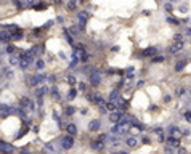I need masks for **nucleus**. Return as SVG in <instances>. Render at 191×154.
<instances>
[{"instance_id": "1", "label": "nucleus", "mask_w": 191, "mask_h": 154, "mask_svg": "<svg viewBox=\"0 0 191 154\" xmlns=\"http://www.w3.org/2000/svg\"><path fill=\"white\" fill-rule=\"evenodd\" d=\"M19 108L22 111H26V112H34V111H36V104H34V101L29 98V96H21Z\"/></svg>"}, {"instance_id": "2", "label": "nucleus", "mask_w": 191, "mask_h": 154, "mask_svg": "<svg viewBox=\"0 0 191 154\" xmlns=\"http://www.w3.org/2000/svg\"><path fill=\"white\" fill-rule=\"evenodd\" d=\"M27 84H29V87H37L39 84H43L47 80V76L45 74H36V76H27L26 77Z\"/></svg>"}, {"instance_id": "3", "label": "nucleus", "mask_w": 191, "mask_h": 154, "mask_svg": "<svg viewBox=\"0 0 191 154\" xmlns=\"http://www.w3.org/2000/svg\"><path fill=\"white\" fill-rule=\"evenodd\" d=\"M88 82L92 87H98L101 84V72L98 69H92L88 72Z\"/></svg>"}, {"instance_id": "4", "label": "nucleus", "mask_w": 191, "mask_h": 154, "mask_svg": "<svg viewBox=\"0 0 191 154\" xmlns=\"http://www.w3.org/2000/svg\"><path fill=\"white\" fill-rule=\"evenodd\" d=\"M88 18H90V11H87V10H82V11H79V13H77V19H79L77 26H79V29H80V31H84V27H85Z\"/></svg>"}, {"instance_id": "5", "label": "nucleus", "mask_w": 191, "mask_h": 154, "mask_svg": "<svg viewBox=\"0 0 191 154\" xmlns=\"http://www.w3.org/2000/svg\"><path fill=\"white\" fill-rule=\"evenodd\" d=\"M61 146H63V149H71L72 146H74V136L72 135H66L61 138Z\"/></svg>"}, {"instance_id": "6", "label": "nucleus", "mask_w": 191, "mask_h": 154, "mask_svg": "<svg viewBox=\"0 0 191 154\" xmlns=\"http://www.w3.org/2000/svg\"><path fill=\"white\" fill-rule=\"evenodd\" d=\"M183 48H185V42H173L170 47H169V53L170 55H178Z\"/></svg>"}, {"instance_id": "7", "label": "nucleus", "mask_w": 191, "mask_h": 154, "mask_svg": "<svg viewBox=\"0 0 191 154\" xmlns=\"http://www.w3.org/2000/svg\"><path fill=\"white\" fill-rule=\"evenodd\" d=\"M157 53H159V50H157L156 47H148L143 53H138V56H140V58H148V56L154 58V56H157Z\"/></svg>"}, {"instance_id": "8", "label": "nucleus", "mask_w": 191, "mask_h": 154, "mask_svg": "<svg viewBox=\"0 0 191 154\" xmlns=\"http://www.w3.org/2000/svg\"><path fill=\"white\" fill-rule=\"evenodd\" d=\"M63 36H64L66 42L69 43L71 47H76V45H77V43H76V40H74L76 37H74V36H72V34L69 32V29H67V27H63Z\"/></svg>"}, {"instance_id": "9", "label": "nucleus", "mask_w": 191, "mask_h": 154, "mask_svg": "<svg viewBox=\"0 0 191 154\" xmlns=\"http://www.w3.org/2000/svg\"><path fill=\"white\" fill-rule=\"evenodd\" d=\"M13 42V36H11L10 32H7L5 29H2V43L3 45H10Z\"/></svg>"}, {"instance_id": "10", "label": "nucleus", "mask_w": 191, "mask_h": 154, "mask_svg": "<svg viewBox=\"0 0 191 154\" xmlns=\"http://www.w3.org/2000/svg\"><path fill=\"white\" fill-rule=\"evenodd\" d=\"M11 36H13V40H15V42L22 40V39H24V31H22L21 27L18 26V29H16L15 32H11Z\"/></svg>"}, {"instance_id": "11", "label": "nucleus", "mask_w": 191, "mask_h": 154, "mask_svg": "<svg viewBox=\"0 0 191 154\" xmlns=\"http://www.w3.org/2000/svg\"><path fill=\"white\" fill-rule=\"evenodd\" d=\"M45 93H48V87H37L36 90H34V95L37 96V98H42V96L45 95Z\"/></svg>"}, {"instance_id": "12", "label": "nucleus", "mask_w": 191, "mask_h": 154, "mask_svg": "<svg viewBox=\"0 0 191 154\" xmlns=\"http://www.w3.org/2000/svg\"><path fill=\"white\" fill-rule=\"evenodd\" d=\"M19 63H21L19 55H11L10 58H8V64H10V66H18V67H19Z\"/></svg>"}, {"instance_id": "13", "label": "nucleus", "mask_w": 191, "mask_h": 154, "mask_svg": "<svg viewBox=\"0 0 191 154\" xmlns=\"http://www.w3.org/2000/svg\"><path fill=\"white\" fill-rule=\"evenodd\" d=\"M100 127H101V124H100V121H97V119L88 124V130H90V132H98Z\"/></svg>"}, {"instance_id": "14", "label": "nucleus", "mask_w": 191, "mask_h": 154, "mask_svg": "<svg viewBox=\"0 0 191 154\" xmlns=\"http://www.w3.org/2000/svg\"><path fill=\"white\" fill-rule=\"evenodd\" d=\"M185 66H186V60H180V61H177L175 64H173V69H175L177 72H180V71L185 69Z\"/></svg>"}, {"instance_id": "15", "label": "nucleus", "mask_w": 191, "mask_h": 154, "mask_svg": "<svg viewBox=\"0 0 191 154\" xmlns=\"http://www.w3.org/2000/svg\"><path fill=\"white\" fill-rule=\"evenodd\" d=\"M77 3H79V0H67V3H66L67 11H74L77 8Z\"/></svg>"}, {"instance_id": "16", "label": "nucleus", "mask_w": 191, "mask_h": 154, "mask_svg": "<svg viewBox=\"0 0 191 154\" xmlns=\"http://www.w3.org/2000/svg\"><path fill=\"white\" fill-rule=\"evenodd\" d=\"M66 82L71 85V87H74V85L77 84V77L74 76V74H67L66 76Z\"/></svg>"}, {"instance_id": "17", "label": "nucleus", "mask_w": 191, "mask_h": 154, "mask_svg": "<svg viewBox=\"0 0 191 154\" xmlns=\"http://www.w3.org/2000/svg\"><path fill=\"white\" fill-rule=\"evenodd\" d=\"M13 5L18 10H22V8L27 7V2H26V0H13Z\"/></svg>"}, {"instance_id": "18", "label": "nucleus", "mask_w": 191, "mask_h": 154, "mask_svg": "<svg viewBox=\"0 0 191 154\" xmlns=\"http://www.w3.org/2000/svg\"><path fill=\"white\" fill-rule=\"evenodd\" d=\"M2 151H3L5 154H10V152H13V146L7 145V141H2Z\"/></svg>"}, {"instance_id": "19", "label": "nucleus", "mask_w": 191, "mask_h": 154, "mask_svg": "<svg viewBox=\"0 0 191 154\" xmlns=\"http://www.w3.org/2000/svg\"><path fill=\"white\" fill-rule=\"evenodd\" d=\"M34 67H36L37 71H43V67H45V61H43L42 58L36 60V64H34Z\"/></svg>"}, {"instance_id": "20", "label": "nucleus", "mask_w": 191, "mask_h": 154, "mask_svg": "<svg viewBox=\"0 0 191 154\" xmlns=\"http://www.w3.org/2000/svg\"><path fill=\"white\" fill-rule=\"evenodd\" d=\"M76 96H77V88L76 87H71L69 88V93H67V100L71 101V100H74Z\"/></svg>"}, {"instance_id": "21", "label": "nucleus", "mask_w": 191, "mask_h": 154, "mask_svg": "<svg viewBox=\"0 0 191 154\" xmlns=\"http://www.w3.org/2000/svg\"><path fill=\"white\" fill-rule=\"evenodd\" d=\"M67 133L72 135V136L77 133V127H76V124H69V125H67Z\"/></svg>"}, {"instance_id": "22", "label": "nucleus", "mask_w": 191, "mask_h": 154, "mask_svg": "<svg viewBox=\"0 0 191 154\" xmlns=\"http://www.w3.org/2000/svg\"><path fill=\"white\" fill-rule=\"evenodd\" d=\"M167 22H170V24H173V26H182V21L177 19V18H173V16H169Z\"/></svg>"}, {"instance_id": "23", "label": "nucleus", "mask_w": 191, "mask_h": 154, "mask_svg": "<svg viewBox=\"0 0 191 154\" xmlns=\"http://www.w3.org/2000/svg\"><path fill=\"white\" fill-rule=\"evenodd\" d=\"M164 61H165V56H162V55H157L154 58H151V63H164Z\"/></svg>"}, {"instance_id": "24", "label": "nucleus", "mask_w": 191, "mask_h": 154, "mask_svg": "<svg viewBox=\"0 0 191 154\" xmlns=\"http://www.w3.org/2000/svg\"><path fill=\"white\" fill-rule=\"evenodd\" d=\"M125 145H127V146H130V148H135V146H137V140L130 136V138H127V140H125Z\"/></svg>"}, {"instance_id": "25", "label": "nucleus", "mask_w": 191, "mask_h": 154, "mask_svg": "<svg viewBox=\"0 0 191 154\" xmlns=\"http://www.w3.org/2000/svg\"><path fill=\"white\" fill-rule=\"evenodd\" d=\"M55 24V21L53 19H50V21H47V22H45V24L42 26V29L43 31H48V29H52V26Z\"/></svg>"}, {"instance_id": "26", "label": "nucleus", "mask_w": 191, "mask_h": 154, "mask_svg": "<svg viewBox=\"0 0 191 154\" xmlns=\"http://www.w3.org/2000/svg\"><path fill=\"white\" fill-rule=\"evenodd\" d=\"M50 93H52V96H53L55 100H60V92H58V88H56V87H52Z\"/></svg>"}, {"instance_id": "27", "label": "nucleus", "mask_w": 191, "mask_h": 154, "mask_svg": "<svg viewBox=\"0 0 191 154\" xmlns=\"http://www.w3.org/2000/svg\"><path fill=\"white\" fill-rule=\"evenodd\" d=\"M79 88H80V92H84V93H88L90 92V87H88V85L87 84H84V82H80V84H79Z\"/></svg>"}, {"instance_id": "28", "label": "nucleus", "mask_w": 191, "mask_h": 154, "mask_svg": "<svg viewBox=\"0 0 191 154\" xmlns=\"http://www.w3.org/2000/svg\"><path fill=\"white\" fill-rule=\"evenodd\" d=\"M47 7H48L47 2H39L36 7H34V10H42V8H47Z\"/></svg>"}, {"instance_id": "29", "label": "nucleus", "mask_w": 191, "mask_h": 154, "mask_svg": "<svg viewBox=\"0 0 191 154\" xmlns=\"http://www.w3.org/2000/svg\"><path fill=\"white\" fill-rule=\"evenodd\" d=\"M173 42H185V39H183V34H175L173 36Z\"/></svg>"}, {"instance_id": "30", "label": "nucleus", "mask_w": 191, "mask_h": 154, "mask_svg": "<svg viewBox=\"0 0 191 154\" xmlns=\"http://www.w3.org/2000/svg\"><path fill=\"white\" fill-rule=\"evenodd\" d=\"M74 112H76V109H74L72 106H67L66 109H64V114H66V116H72Z\"/></svg>"}, {"instance_id": "31", "label": "nucleus", "mask_w": 191, "mask_h": 154, "mask_svg": "<svg viewBox=\"0 0 191 154\" xmlns=\"http://www.w3.org/2000/svg\"><path fill=\"white\" fill-rule=\"evenodd\" d=\"M164 8L169 11V13H172V11H173V5L170 2H167V3H164Z\"/></svg>"}, {"instance_id": "32", "label": "nucleus", "mask_w": 191, "mask_h": 154, "mask_svg": "<svg viewBox=\"0 0 191 154\" xmlns=\"http://www.w3.org/2000/svg\"><path fill=\"white\" fill-rule=\"evenodd\" d=\"M183 117H185V121H186V122H191V111H186Z\"/></svg>"}, {"instance_id": "33", "label": "nucleus", "mask_w": 191, "mask_h": 154, "mask_svg": "<svg viewBox=\"0 0 191 154\" xmlns=\"http://www.w3.org/2000/svg\"><path fill=\"white\" fill-rule=\"evenodd\" d=\"M175 95H178V96H182V95H185V88H183V87H180V88H177V92H175Z\"/></svg>"}, {"instance_id": "34", "label": "nucleus", "mask_w": 191, "mask_h": 154, "mask_svg": "<svg viewBox=\"0 0 191 154\" xmlns=\"http://www.w3.org/2000/svg\"><path fill=\"white\" fill-rule=\"evenodd\" d=\"M56 21H58L60 24H64V18H63V16H58V18H56Z\"/></svg>"}, {"instance_id": "35", "label": "nucleus", "mask_w": 191, "mask_h": 154, "mask_svg": "<svg viewBox=\"0 0 191 154\" xmlns=\"http://www.w3.org/2000/svg\"><path fill=\"white\" fill-rule=\"evenodd\" d=\"M55 5H63V0H52Z\"/></svg>"}, {"instance_id": "36", "label": "nucleus", "mask_w": 191, "mask_h": 154, "mask_svg": "<svg viewBox=\"0 0 191 154\" xmlns=\"http://www.w3.org/2000/svg\"><path fill=\"white\" fill-rule=\"evenodd\" d=\"M48 80L52 82V84H55V82H56V79H55V76H50V79H48Z\"/></svg>"}, {"instance_id": "37", "label": "nucleus", "mask_w": 191, "mask_h": 154, "mask_svg": "<svg viewBox=\"0 0 191 154\" xmlns=\"http://www.w3.org/2000/svg\"><path fill=\"white\" fill-rule=\"evenodd\" d=\"M87 3V0H79V5H85Z\"/></svg>"}, {"instance_id": "38", "label": "nucleus", "mask_w": 191, "mask_h": 154, "mask_svg": "<svg viewBox=\"0 0 191 154\" xmlns=\"http://www.w3.org/2000/svg\"><path fill=\"white\" fill-rule=\"evenodd\" d=\"M169 2H170V3H175V2H178V0H169Z\"/></svg>"}, {"instance_id": "39", "label": "nucleus", "mask_w": 191, "mask_h": 154, "mask_svg": "<svg viewBox=\"0 0 191 154\" xmlns=\"http://www.w3.org/2000/svg\"><path fill=\"white\" fill-rule=\"evenodd\" d=\"M189 93H191V90H189Z\"/></svg>"}]
</instances>
